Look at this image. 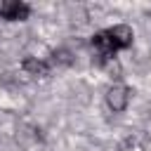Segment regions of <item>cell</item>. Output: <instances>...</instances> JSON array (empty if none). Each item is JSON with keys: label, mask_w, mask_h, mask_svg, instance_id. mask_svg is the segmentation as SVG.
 Wrapping results in <instances>:
<instances>
[{"label": "cell", "mask_w": 151, "mask_h": 151, "mask_svg": "<svg viewBox=\"0 0 151 151\" xmlns=\"http://www.w3.org/2000/svg\"><path fill=\"white\" fill-rule=\"evenodd\" d=\"M132 38H134V33H132V28L125 26V24H118V26H113V28H106V31L94 33V35H92V47L97 50V57H99L97 61H99V64L111 61L118 50H125V47L132 45Z\"/></svg>", "instance_id": "1"}, {"label": "cell", "mask_w": 151, "mask_h": 151, "mask_svg": "<svg viewBox=\"0 0 151 151\" xmlns=\"http://www.w3.org/2000/svg\"><path fill=\"white\" fill-rule=\"evenodd\" d=\"M28 14H31V7L21 0H7L0 5V17L7 21H24L28 19Z\"/></svg>", "instance_id": "2"}, {"label": "cell", "mask_w": 151, "mask_h": 151, "mask_svg": "<svg viewBox=\"0 0 151 151\" xmlns=\"http://www.w3.org/2000/svg\"><path fill=\"white\" fill-rule=\"evenodd\" d=\"M127 101H130V90H127L125 85L116 83V85H111V87L106 90V104H109V106H111L116 113L125 111Z\"/></svg>", "instance_id": "3"}, {"label": "cell", "mask_w": 151, "mask_h": 151, "mask_svg": "<svg viewBox=\"0 0 151 151\" xmlns=\"http://www.w3.org/2000/svg\"><path fill=\"white\" fill-rule=\"evenodd\" d=\"M24 71L26 73H31L33 78H45L47 73H50V68H47V64L45 61H40V59H35V57H28V59H24Z\"/></svg>", "instance_id": "4"}]
</instances>
